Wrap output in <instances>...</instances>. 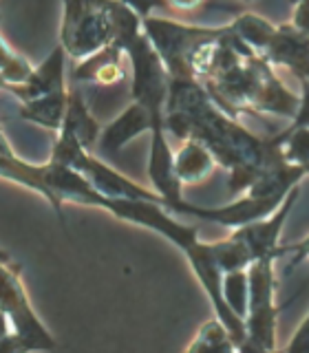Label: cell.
I'll return each mask as SVG.
<instances>
[{
    "label": "cell",
    "mask_w": 309,
    "mask_h": 353,
    "mask_svg": "<svg viewBox=\"0 0 309 353\" xmlns=\"http://www.w3.org/2000/svg\"><path fill=\"white\" fill-rule=\"evenodd\" d=\"M0 73L5 75V80L9 82V86L27 82L29 75L33 73L31 62L25 58V55H20V53H16L14 49H11L3 36H0Z\"/></svg>",
    "instance_id": "603a6c76"
},
{
    "label": "cell",
    "mask_w": 309,
    "mask_h": 353,
    "mask_svg": "<svg viewBox=\"0 0 309 353\" xmlns=\"http://www.w3.org/2000/svg\"><path fill=\"white\" fill-rule=\"evenodd\" d=\"M126 7H130L135 14L143 20V18H148L152 16L154 11H163V14H170V3L168 0H121Z\"/></svg>",
    "instance_id": "cb8c5ba5"
},
{
    "label": "cell",
    "mask_w": 309,
    "mask_h": 353,
    "mask_svg": "<svg viewBox=\"0 0 309 353\" xmlns=\"http://www.w3.org/2000/svg\"><path fill=\"white\" fill-rule=\"evenodd\" d=\"M188 351H239L235 338H232L230 329L223 325L221 318H210L199 327L195 340L188 345Z\"/></svg>",
    "instance_id": "ffe728a7"
},
{
    "label": "cell",
    "mask_w": 309,
    "mask_h": 353,
    "mask_svg": "<svg viewBox=\"0 0 309 353\" xmlns=\"http://www.w3.org/2000/svg\"><path fill=\"white\" fill-rule=\"evenodd\" d=\"M201 84L215 104L232 117L248 110V113L279 115L292 121L301 99L276 77L272 64L261 53L241 55L221 71L201 80Z\"/></svg>",
    "instance_id": "6da1fadb"
},
{
    "label": "cell",
    "mask_w": 309,
    "mask_h": 353,
    "mask_svg": "<svg viewBox=\"0 0 309 353\" xmlns=\"http://www.w3.org/2000/svg\"><path fill=\"white\" fill-rule=\"evenodd\" d=\"M250 303L246 316V345L243 351H272L276 347V316L281 305H276V279L274 259H259L248 268Z\"/></svg>",
    "instance_id": "5b68a950"
},
{
    "label": "cell",
    "mask_w": 309,
    "mask_h": 353,
    "mask_svg": "<svg viewBox=\"0 0 309 353\" xmlns=\"http://www.w3.org/2000/svg\"><path fill=\"white\" fill-rule=\"evenodd\" d=\"M298 108L292 119V128H309V82H301V95H298Z\"/></svg>",
    "instance_id": "d4e9b609"
},
{
    "label": "cell",
    "mask_w": 309,
    "mask_h": 353,
    "mask_svg": "<svg viewBox=\"0 0 309 353\" xmlns=\"http://www.w3.org/2000/svg\"><path fill=\"white\" fill-rule=\"evenodd\" d=\"M130 62V99L148 108L152 126H166V102H168L170 73L166 69L161 55L146 38L139 36L126 51Z\"/></svg>",
    "instance_id": "277c9868"
},
{
    "label": "cell",
    "mask_w": 309,
    "mask_h": 353,
    "mask_svg": "<svg viewBox=\"0 0 309 353\" xmlns=\"http://www.w3.org/2000/svg\"><path fill=\"white\" fill-rule=\"evenodd\" d=\"M150 130H152V115L148 113V108H143L137 102H130L110 124L102 128L97 139V150L102 154H115L124 146H128L135 137Z\"/></svg>",
    "instance_id": "4fadbf2b"
},
{
    "label": "cell",
    "mask_w": 309,
    "mask_h": 353,
    "mask_svg": "<svg viewBox=\"0 0 309 353\" xmlns=\"http://www.w3.org/2000/svg\"><path fill=\"white\" fill-rule=\"evenodd\" d=\"M148 179L152 190L157 192L168 210H172L179 201H183V183L179 181L175 170V152L168 141L166 126H152L150 130V152L146 165Z\"/></svg>",
    "instance_id": "9c48e42d"
},
{
    "label": "cell",
    "mask_w": 309,
    "mask_h": 353,
    "mask_svg": "<svg viewBox=\"0 0 309 353\" xmlns=\"http://www.w3.org/2000/svg\"><path fill=\"white\" fill-rule=\"evenodd\" d=\"M243 3H257V0H243Z\"/></svg>",
    "instance_id": "d6a6232c"
},
{
    "label": "cell",
    "mask_w": 309,
    "mask_h": 353,
    "mask_svg": "<svg viewBox=\"0 0 309 353\" xmlns=\"http://www.w3.org/2000/svg\"><path fill=\"white\" fill-rule=\"evenodd\" d=\"M115 0H64L60 44L69 58L80 62L113 44Z\"/></svg>",
    "instance_id": "7a4b0ae2"
},
{
    "label": "cell",
    "mask_w": 309,
    "mask_h": 353,
    "mask_svg": "<svg viewBox=\"0 0 309 353\" xmlns=\"http://www.w3.org/2000/svg\"><path fill=\"white\" fill-rule=\"evenodd\" d=\"M285 254H292V263H290V268L285 270V274H292L298 265H301L305 259H309V234L303 239V241H298V243H294V245H290V248H283V256Z\"/></svg>",
    "instance_id": "484cf974"
},
{
    "label": "cell",
    "mask_w": 309,
    "mask_h": 353,
    "mask_svg": "<svg viewBox=\"0 0 309 353\" xmlns=\"http://www.w3.org/2000/svg\"><path fill=\"white\" fill-rule=\"evenodd\" d=\"M279 139H281L283 157L290 163L303 165L309 174V128L287 126L285 130L279 132Z\"/></svg>",
    "instance_id": "7402d4cb"
},
{
    "label": "cell",
    "mask_w": 309,
    "mask_h": 353,
    "mask_svg": "<svg viewBox=\"0 0 309 353\" xmlns=\"http://www.w3.org/2000/svg\"><path fill=\"white\" fill-rule=\"evenodd\" d=\"M0 312L7 316L25 351L58 349V342L33 309L20 281V265L14 261H0Z\"/></svg>",
    "instance_id": "3957f363"
},
{
    "label": "cell",
    "mask_w": 309,
    "mask_h": 353,
    "mask_svg": "<svg viewBox=\"0 0 309 353\" xmlns=\"http://www.w3.org/2000/svg\"><path fill=\"white\" fill-rule=\"evenodd\" d=\"M66 51L62 49V44H58L49 58L42 64L33 66V73L29 75L27 82L22 84H11L7 88V93H11L20 102H29V99H36L49 93H58L64 91L66 86Z\"/></svg>",
    "instance_id": "7c38bea8"
},
{
    "label": "cell",
    "mask_w": 309,
    "mask_h": 353,
    "mask_svg": "<svg viewBox=\"0 0 309 353\" xmlns=\"http://www.w3.org/2000/svg\"><path fill=\"white\" fill-rule=\"evenodd\" d=\"M285 351H309V314L303 318V323L294 331L292 340L285 345Z\"/></svg>",
    "instance_id": "4316f807"
},
{
    "label": "cell",
    "mask_w": 309,
    "mask_h": 353,
    "mask_svg": "<svg viewBox=\"0 0 309 353\" xmlns=\"http://www.w3.org/2000/svg\"><path fill=\"white\" fill-rule=\"evenodd\" d=\"M217 27H197L175 18H143V33L157 49L170 77L192 75L190 55L201 40L210 38Z\"/></svg>",
    "instance_id": "8992f818"
},
{
    "label": "cell",
    "mask_w": 309,
    "mask_h": 353,
    "mask_svg": "<svg viewBox=\"0 0 309 353\" xmlns=\"http://www.w3.org/2000/svg\"><path fill=\"white\" fill-rule=\"evenodd\" d=\"M172 11H179V14H186V11H195L201 7L206 0H168Z\"/></svg>",
    "instance_id": "f1b7e54d"
},
{
    "label": "cell",
    "mask_w": 309,
    "mask_h": 353,
    "mask_svg": "<svg viewBox=\"0 0 309 353\" xmlns=\"http://www.w3.org/2000/svg\"><path fill=\"white\" fill-rule=\"evenodd\" d=\"M0 157H7V159H16L18 157V154L14 152V148H11V143L5 137L3 124H0Z\"/></svg>",
    "instance_id": "f546056e"
},
{
    "label": "cell",
    "mask_w": 309,
    "mask_h": 353,
    "mask_svg": "<svg viewBox=\"0 0 309 353\" xmlns=\"http://www.w3.org/2000/svg\"><path fill=\"white\" fill-rule=\"evenodd\" d=\"M230 27L237 33V38L243 44H248L254 53H261V55L265 53V49H268V44L272 42L274 31H276V27L272 25V22H268L257 14L237 16L230 22Z\"/></svg>",
    "instance_id": "ac0fdd59"
},
{
    "label": "cell",
    "mask_w": 309,
    "mask_h": 353,
    "mask_svg": "<svg viewBox=\"0 0 309 353\" xmlns=\"http://www.w3.org/2000/svg\"><path fill=\"white\" fill-rule=\"evenodd\" d=\"M80 172L93 183V188L104 199H146V201L163 203V199L154 190L143 188L132 179H128L126 174L115 170L113 165H108L104 159H97L95 152L88 154Z\"/></svg>",
    "instance_id": "8fae6325"
},
{
    "label": "cell",
    "mask_w": 309,
    "mask_h": 353,
    "mask_svg": "<svg viewBox=\"0 0 309 353\" xmlns=\"http://www.w3.org/2000/svg\"><path fill=\"white\" fill-rule=\"evenodd\" d=\"M223 298L230 312L246 320L248 316V303H250V279L248 270L226 272L223 274Z\"/></svg>",
    "instance_id": "44dd1931"
},
{
    "label": "cell",
    "mask_w": 309,
    "mask_h": 353,
    "mask_svg": "<svg viewBox=\"0 0 309 353\" xmlns=\"http://www.w3.org/2000/svg\"><path fill=\"white\" fill-rule=\"evenodd\" d=\"M7 86H9V82L5 80V75L0 73V91H7Z\"/></svg>",
    "instance_id": "4dcf8cb0"
},
{
    "label": "cell",
    "mask_w": 309,
    "mask_h": 353,
    "mask_svg": "<svg viewBox=\"0 0 309 353\" xmlns=\"http://www.w3.org/2000/svg\"><path fill=\"white\" fill-rule=\"evenodd\" d=\"M217 165L219 163L215 159V154L197 139H183L179 150L175 152V170L183 188L206 181L215 172Z\"/></svg>",
    "instance_id": "2e32d148"
},
{
    "label": "cell",
    "mask_w": 309,
    "mask_h": 353,
    "mask_svg": "<svg viewBox=\"0 0 309 353\" xmlns=\"http://www.w3.org/2000/svg\"><path fill=\"white\" fill-rule=\"evenodd\" d=\"M124 58H126L124 49L117 47V44H106L97 53L75 62L71 71V80L80 84H99V86L119 84L126 77Z\"/></svg>",
    "instance_id": "5bb4252c"
},
{
    "label": "cell",
    "mask_w": 309,
    "mask_h": 353,
    "mask_svg": "<svg viewBox=\"0 0 309 353\" xmlns=\"http://www.w3.org/2000/svg\"><path fill=\"white\" fill-rule=\"evenodd\" d=\"M292 25L309 33V0H294V20Z\"/></svg>",
    "instance_id": "83f0119b"
},
{
    "label": "cell",
    "mask_w": 309,
    "mask_h": 353,
    "mask_svg": "<svg viewBox=\"0 0 309 353\" xmlns=\"http://www.w3.org/2000/svg\"><path fill=\"white\" fill-rule=\"evenodd\" d=\"M62 128L69 130L88 152H93L97 148V139H99V132H102V126H99V121L93 117L91 108H88L86 99L77 86L69 88V99H66V113H64Z\"/></svg>",
    "instance_id": "9a60e30c"
},
{
    "label": "cell",
    "mask_w": 309,
    "mask_h": 353,
    "mask_svg": "<svg viewBox=\"0 0 309 353\" xmlns=\"http://www.w3.org/2000/svg\"><path fill=\"white\" fill-rule=\"evenodd\" d=\"M212 254H215V259L223 274L237 272V270H248L254 263V256H252L250 248L246 245V241H243L239 234H235V232H230L226 239L215 241Z\"/></svg>",
    "instance_id": "d6986e66"
},
{
    "label": "cell",
    "mask_w": 309,
    "mask_h": 353,
    "mask_svg": "<svg viewBox=\"0 0 309 353\" xmlns=\"http://www.w3.org/2000/svg\"><path fill=\"white\" fill-rule=\"evenodd\" d=\"M66 99H69V88H64V91H58V93L42 95L36 99H29V102H20L18 115L22 119L31 121V124L58 132L64 121Z\"/></svg>",
    "instance_id": "e0dca14e"
},
{
    "label": "cell",
    "mask_w": 309,
    "mask_h": 353,
    "mask_svg": "<svg viewBox=\"0 0 309 353\" xmlns=\"http://www.w3.org/2000/svg\"><path fill=\"white\" fill-rule=\"evenodd\" d=\"M0 261H11V256H9V252H5L3 248H0Z\"/></svg>",
    "instance_id": "1f68e13d"
},
{
    "label": "cell",
    "mask_w": 309,
    "mask_h": 353,
    "mask_svg": "<svg viewBox=\"0 0 309 353\" xmlns=\"http://www.w3.org/2000/svg\"><path fill=\"white\" fill-rule=\"evenodd\" d=\"M265 60L272 66L292 71L298 82L309 77V33L294 25H279L265 49Z\"/></svg>",
    "instance_id": "30bf717a"
},
{
    "label": "cell",
    "mask_w": 309,
    "mask_h": 353,
    "mask_svg": "<svg viewBox=\"0 0 309 353\" xmlns=\"http://www.w3.org/2000/svg\"><path fill=\"white\" fill-rule=\"evenodd\" d=\"M281 201L283 199H276V196L241 194L235 199V201H230L226 205H197V203H190L183 199V201H179L172 208V212L188 214V216L208 221V223H217V225H223L230 230H237L241 225L254 223V221L272 214L274 210L281 205Z\"/></svg>",
    "instance_id": "52a82bcc"
},
{
    "label": "cell",
    "mask_w": 309,
    "mask_h": 353,
    "mask_svg": "<svg viewBox=\"0 0 309 353\" xmlns=\"http://www.w3.org/2000/svg\"><path fill=\"white\" fill-rule=\"evenodd\" d=\"M298 196H301V185L292 188L287 196L281 201V205L274 210L272 214L263 216L259 221L248 225H241L237 230H232L235 234H239L246 245L250 248L254 261L259 259H281L283 256V245H281V236H283V230L290 221L294 208L298 203Z\"/></svg>",
    "instance_id": "ba28073f"
}]
</instances>
